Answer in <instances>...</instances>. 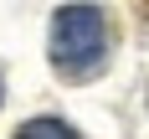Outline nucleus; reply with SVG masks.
I'll use <instances>...</instances> for the list:
<instances>
[{"label": "nucleus", "instance_id": "nucleus-1", "mask_svg": "<svg viewBox=\"0 0 149 139\" xmlns=\"http://www.w3.org/2000/svg\"><path fill=\"white\" fill-rule=\"evenodd\" d=\"M108 62V15L98 5H62L52 21V67L62 77H93Z\"/></svg>", "mask_w": 149, "mask_h": 139}, {"label": "nucleus", "instance_id": "nucleus-2", "mask_svg": "<svg viewBox=\"0 0 149 139\" xmlns=\"http://www.w3.org/2000/svg\"><path fill=\"white\" fill-rule=\"evenodd\" d=\"M15 139H77V129L62 119H26L15 129Z\"/></svg>", "mask_w": 149, "mask_h": 139}, {"label": "nucleus", "instance_id": "nucleus-3", "mask_svg": "<svg viewBox=\"0 0 149 139\" xmlns=\"http://www.w3.org/2000/svg\"><path fill=\"white\" fill-rule=\"evenodd\" d=\"M139 10H144V15H149V0H139Z\"/></svg>", "mask_w": 149, "mask_h": 139}]
</instances>
